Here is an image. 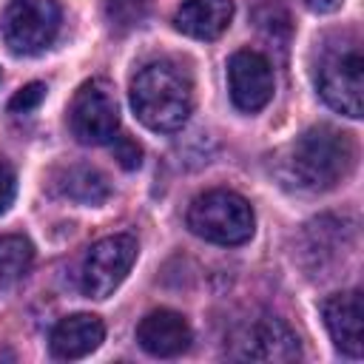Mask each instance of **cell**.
Instances as JSON below:
<instances>
[{
	"label": "cell",
	"mask_w": 364,
	"mask_h": 364,
	"mask_svg": "<svg viewBox=\"0 0 364 364\" xmlns=\"http://www.w3.org/2000/svg\"><path fill=\"white\" fill-rule=\"evenodd\" d=\"M355 165L353 136L336 125L318 122L301 131L282 154V179L301 191H327Z\"/></svg>",
	"instance_id": "obj_1"
},
{
	"label": "cell",
	"mask_w": 364,
	"mask_h": 364,
	"mask_svg": "<svg viewBox=\"0 0 364 364\" xmlns=\"http://www.w3.org/2000/svg\"><path fill=\"white\" fill-rule=\"evenodd\" d=\"M131 108L151 131H179L193 111L191 74L173 60H154L131 80Z\"/></svg>",
	"instance_id": "obj_2"
},
{
	"label": "cell",
	"mask_w": 364,
	"mask_h": 364,
	"mask_svg": "<svg viewBox=\"0 0 364 364\" xmlns=\"http://www.w3.org/2000/svg\"><path fill=\"white\" fill-rule=\"evenodd\" d=\"M188 228L213 245H245L253 236L256 216L245 196L216 188L199 193L188 208Z\"/></svg>",
	"instance_id": "obj_3"
},
{
	"label": "cell",
	"mask_w": 364,
	"mask_h": 364,
	"mask_svg": "<svg viewBox=\"0 0 364 364\" xmlns=\"http://www.w3.org/2000/svg\"><path fill=\"white\" fill-rule=\"evenodd\" d=\"M316 88L333 111H338L350 119L361 117L364 57H361V48L355 40L338 43V46H330L321 51V60L316 65Z\"/></svg>",
	"instance_id": "obj_4"
},
{
	"label": "cell",
	"mask_w": 364,
	"mask_h": 364,
	"mask_svg": "<svg viewBox=\"0 0 364 364\" xmlns=\"http://www.w3.org/2000/svg\"><path fill=\"white\" fill-rule=\"evenodd\" d=\"M139 245L131 233H114L94 242L80 267V287L91 299H108L131 273Z\"/></svg>",
	"instance_id": "obj_5"
},
{
	"label": "cell",
	"mask_w": 364,
	"mask_h": 364,
	"mask_svg": "<svg viewBox=\"0 0 364 364\" xmlns=\"http://www.w3.org/2000/svg\"><path fill=\"white\" fill-rule=\"evenodd\" d=\"M3 40L14 54L46 51L60 31V3L57 0H11L0 20Z\"/></svg>",
	"instance_id": "obj_6"
},
{
	"label": "cell",
	"mask_w": 364,
	"mask_h": 364,
	"mask_svg": "<svg viewBox=\"0 0 364 364\" xmlns=\"http://www.w3.org/2000/svg\"><path fill=\"white\" fill-rule=\"evenodd\" d=\"M71 134L82 145H105L119 131V105L105 80H88L77 88L68 108Z\"/></svg>",
	"instance_id": "obj_7"
},
{
	"label": "cell",
	"mask_w": 364,
	"mask_h": 364,
	"mask_svg": "<svg viewBox=\"0 0 364 364\" xmlns=\"http://www.w3.org/2000/svg\"><path fill=\"white\" fill-rule=\"evenodd\" d=\"M228 91L239 111L256 114L273 97V68L264 54L242 48L228 60Z\"/></svg>",
	"instance_id": "obj_8"
},
{
	"label": "cell",
	"mask_w": 364,
	"mask_h": 364,
	"mask_svg": "<svg viewBox=\"0 0 364 364\" xmlns=\"http://www.w3.org/2000/svg\"><path fill=\"white\" fill-rule=\"evenodd\" d=\"M299 355H301L299 336L290 330V324H284L276 316L256 318L236 341V358H247V361L284 364V361H296Z\"/></svg>",
	"instance_id": "obj_9"
},
{
	"label": "cell",
	"mask_w": 364,
	"mask_h": 364,
	"mask_svg": "<svg viewBox=\"0 0 364 364\" xmlns=\"http://www.w3.org/2000/svg\"><path fill=\"white\" fill-rule=\"evenodd\" d=\"M136 341L148 355L173 358V355H182L191 347L193 333H191V324L182 313L159 307V310H151L136 324Z\"/></svg>",
	"instance_id": "obj_10"
},
{
	"label": "cell",
	"mask_w": 364,
	"mask_h": 364,
	"mask_svg": "<svg viewBox=\"0 0 364 364\" xmlns=\"http://www.w3.org/2000/svg\"><path fill=\"white\" fill-rule=\"evenodd\" d=\"M321 318L324 327L336 344L350 358H358L364 353L361 341V293L358 290H344L333 293L321 301Z\"/></svg>",
	"instance_id": "obj_11"
},
{
	"label": "cell",
	"mask_w": 364,
	"mask_h": 364,
	"mask_svg": "<svg viewBox=\"0 0 364 364\" xmlns=\"http://www.w3.org/2000/svg\"><path fill=\"white\" fill-rule=\"evenodd\" d=\"M105 338V324L91 313H74L54 324L48 336V350L54 358H82L94 353Z\"/></svg>",
	"instance_id": "obj_12"
},
{
	"label": "cell",
	"mask_w": 364,
	"mask_h": 364,
	"mask_svg": "<svg viewBox=\"0 0 364 364\" xmlns=\"http://www.w3.org/2000/svg\"><path fill=\"white\" fill-rule=\"evenodd\" d=\"M233 20V0H185L173 14V28L193 40H216Z\"/></svg>",
	"instance_id": "obj_13"
},
{
	"label": "cell",
	"mask_w": 364,
	"mask_h": 364,
	"mask_svg": "<svg viewBox=\"0 0 364 364\" xmlns=\"http://www.w3.org/2000/svg\"><path fill=\"white\" fill-rule=\"evenodd\" d=\"M57 191L77 205H102L111 196V185L102 171L91 165H71L57 173Z\"/></svg>",
	"instance_id": "obj_14"
},
{
	"label": "cell",
	"mask_w": 364,
	"mask_h": 364,
	"mask_svg": "<svg viewBox=\"0 0 364 364\" xmlns=\"http://www.w3.org/2000/svg\"><path fill=\"white\" fill-rule=\"evenodd\" d=\"M31 262H34V245L26 236H17V233L0 236V290L23 279Z\"/></svg>",
	"instance_id": "obj_15"
},
{
	"label": "cell",
	"mask_w": 364,
	"mask_h": 364,
	"mask_svg": "<svg viewBox=\"0 0 364 364\" xmlns=\"http://www.w3.org/2000/svg\"><path fill=\"white\" fill-rule=\"evenodd\" d=\"M105 17L119 31L136 28L148 17V0H105Z\"/></svg>",
	"instance_id": "obj_16"
},
{
	"label": "cell",
	"mask_w": 364,
	"mask_h": 364,
	"mask_svg": "<svg viewBox=\"0 0 364 364\" xmlns=\"http://www.w3.org/2000/svg\"><path fill=\"white\" fill-rule=\"evenodd\" d=\"M111 154L114 159L125 168V171H136L142 165V148L136 145V139H131L128 134H117L111 139Z\"/></svg>",
	"instance_id": "obj_17"
},
{
	"label": "cell",
	"mask_w": 364,
	"mask_h": 364,
	"mask_svg": "<svg viewBox=\"0 0 364 364\" xmlns=\"http://www.w3.org/2000/svg\"><path fill=\"white\" fill-rule=\"evenodd\" d=\"M43 100H46V85H43V82H28V85H23V88L9 100V111H14V114H28V111H34Z\"/></svg>",
	"instance_id": "obj_18"
},
{
	"label": "cell",
	"mask_w": 364,
	"mask_h": 364,
	"mask_svg": "<svg viewBox=\"0 0 364 364\" xmlns=\"http://www.w3.org/2000/svg\"><path fill=\"white\" fill-rule=\"evenodd\" d=\"M14 193H17V176L6 162H0V213L9 210V205L14 202Z\"/></svg>",
	"instance_id": "obj_19"
},
{
	"label": "cell",
	"mask_w": 364,
	"mask_h": 364,
	"mask_svg": "<svg viewBox=\"0 0 364 364\" xmlns=\"http://www.w3.org/2000/svg\"><path fill=\"white\" fill-rule=\"evenodd\" d=\"M310 11H316V14H330V11H336V9H341V3L344 0H301Z\"/></svg>",
	"instance_id": "obj_20"
}]
</instances>
